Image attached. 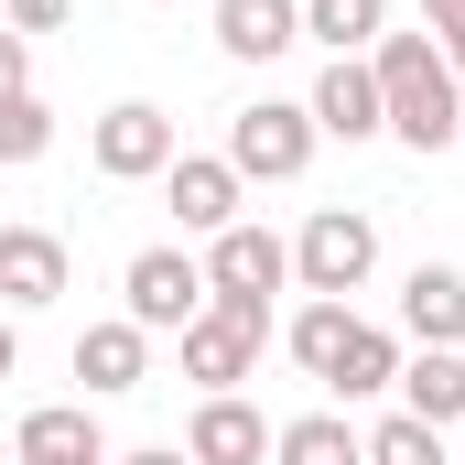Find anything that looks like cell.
<instances>
[{"label": "cell", "instance_id": "cell-19", "mask_svg": "<svg viewBox=\"0 0 465 465\" xmlns=\"http://www.w3.org/2000/svg\"><path fill=\"white\" fill-rule=\"evenodd\" d=\"M401 336H390V325H368V314H357V336H347V357H336V379H325V390H336V401H379V390H390V379H401Z\"/></svg>", "mask_w": 465, "mask_h": 465}, {"label": "cell", "instance_id": "cell-23", "mask_svg": "<svg viewBox=\"0 0 465 465\" xmlns=\"http://www.w3.org/2000/svg\"><path fill=\"white\" fill-rule=\"evenodd\" d=\"M422 33H433V54L465 76V0H422Z\"/></svg>", "mask_w": 465, "mask_h": 465}, {"label": "cell", "instance_id": "cell-29", "mask_svg": "<svg viewBox=\"0 0 465 465\" xmlns=\"http://www.w3.org/2000/svg\"><path fill=\"white\" fill-rule=\"evenodd\" d=\"M455 152H465V141H455Z\"/></svg>", "mask_w": 465, "mask_h": 465}, {"label": "cell", "instance_id": "cell-4", "mask_svg": "<svg viewBox=\"0 0 465 465\" xmlns=\"http://www.w3.org/2000/svg\"><path fill=\"white\" fill-rule=\"evenodd\" d=\"M368 271H379V217L368 206H314L303 238H292V282L347 303V292H368Z\"/></svg>", "mask_w": 465, "mask_h": 465}, {"label": "cell", "instance_id": "cell-22", "mask_svg": "<svg viewBox=\"0 0 465 465\" xmlns=\"http://www.w3.org/2000/svg\"><path fill=\"white\" fill-rule=\"evenodd\" d=\"M357 444H368V465H455V455H444V433H433V422H411V411L368 422Z\"/></svg>", "mask_w": 465, "mask_h": 465}, {"label": "cell", "instance_id": "cell-7", "mask_svg": "<svg viewBox=\"0 0 465 465\" xmlns=\"http://www.w3.org/2000/svg\"><path fill=\"white\" fill-rule=\"evenodd\" d=\"M163 195H173V228H195V238L238 228V206H249V184H238L228 152H173L163 163Z\"/></svg>", "mask_w": 465, "mask_h": 465}, {"label": "cell", "instance_id": "cell-21", "mask_svg": "<svg viewBox=\"0 0 465 465\" xmlns=\"http://www.w3.org/2000/svg\"><path fill=\"white\" fill-rule=\"evenodd\" d=\"M54 152V109L22 87V98H0V173H22V163H44Z\"/></svg>", "mask_w": 465, "mask_h": 465}, {"label": "cell", "instance_id": "cell-2", "mask_svg": "<svg viewBox=\"0 0 465 465\" xmlns=\"http://www.w3.org/2000/svg\"><path fill=\"white\" fill-rule=\"evenodd\" d=\"M260 347H271V303L260 292H206V314L173 336V368L195 379V401H217V390L260 379Z\"/></svg>", "mask_w": 465, "mask_h": 465}, {"label": "cell", "instance_id": "cell-24", "mask_svg": "<svg viewBox=\"0 0 465 465\" xmlns=\"http://www.w3.org/2000/svg\"><path fill=\"white\" fill-rule=\"evenodd\" d=\"M65 11H76V0H0V22H11L22 44H33V33H65Z\"/></svg>", "mask_w": 465, "mask_h": 465}, {"label": "cell", "instance_id": "cell-6", "mask_svg": "<svg viewBox=\"0 0 465 465\" xmlns=\"http://www.w3.org/2000/svg\"><path fill=\"white\" fill-rule=\"evenodd\" d=\"M87 163H98L109 184H152V173L173 163V109H152V98L98 109V119H87Z\"/></svg>", "mask_w": 465, "mask_h": 465}, {"label": "cell", "instance_id": "cell-26", "mask_svg": "<svg viewBox=\"0 0 465 465\" xmlns=\"http://www.w3.org/2000/svg\"><path fill=\"white\" fill-rule=\"evenodd\" d=\"M109 465H184V444H141V455H109Z\"/></svg>", "mask_w": 465, "mask_h": 465}, {"label": "cell", "instance_id": "cell-20", "mask_svg": "<svg viewBox=\"0 0 465 465\" xmlns=\"http://www.w3.org/2000/svg\"><path fill=\"white\" fill-rule=\"evenodd\" d=\"M390 33V0H303V44H325V54H368Z\"/></svg>", "mask_w": 465, "mask_h": 465}, {"label": "cell", "instance_id": "cell-16", "mask_svg": "<svg viewBox=\"0 0 465 465\" xmlns=\"http://www.w3.org/2000/svg\"><path fill=\"white\" fill-rule=\"evenodd\" d=\"M76 379H87V401H119V390H141V379H152V336H141L130 314L87 325V336H76Z\"/></svg>", "mask_w": 465, "mask_h": 465}, {"label": "cell", "instance_id": "cell-8", "mask_svg": "<svg viewBox=\"0 0 465 465\" xmlns=\"http://www.w3.org/2000/svg\"><path fill=\"white\" fill-rule=\"evenodd\" d=\"M11 465H109L98 401H33V411L11 422Z\"/></svg>", "mask_w": 465, "mask_h": 465}, {"label": "cell", "instance_id": "cell-5", "mask_svg": "<svg viewBox=\"0 0 465 465\" xmlns=\"http://www.w3.org/2000/svg\"><path fill=\"white\" fill-rule=\"evenodd\" d=\"M228 163H238V184H292L314 163V109L303 98H249L228 119Z\"/></svg>", "mask_w": 465, "mask_h": 465}, {"label": "cell", "instance_id": "cell-13", "mask_svg": "<svg viewBox=\"0 0 465 465\" xmlns=\"http://www.w3.org/2000/svg\"><path fill=\"white\" fill-rule=\"evenodd\" d=\"M217 11V54L228 65H271L303 44V0H206Z\"/></svg>", "mask_w": 465, "mask_h": 465}, {"label": "cell", "instance_id": "cell-12", "mask_svg": "<svg viewBox=\"0 0 465 465\" xmlns=\"http://www.w3.org/2000/svg\"><path fill=\"white\" fill-rule=\"evenodd\" d=\"M65 303V238L54 228H0V314Z\"/></svg>", "mask_w": 465, "mask_h": 465}, {"label": "cell", "instance_id": "cell-14", "mask_svg": "<svg viewBox=\"0 0 465 465\" xmlns=\"http://www.w3.org/2000/svg\"><path fill=\"white\" fill-rule=\"evenodd\" d=\"M401 336L411 347H465V271L455 260H422L401 282Z\"/></svg>", "mask_w": 465, "mask_h": 465}, {"label": "cell", "instance_id": "cell-1", "mask_svg": "<svg viewBox=\"0 0 465 465\" xmlns=\"http://www.w3.org/2000/svg\"><path fill=\"white\" fill-rule=\"evenodd\" d=\"M368 76H379V119H390V141L401 152H455L465 141V87H455V65L433 54V33H379L368 44Z\"/></svg>", "mask_w": 465, "mask_h": 465}, {"label": "cell", "instance_id": "cell-17", "mask_svg": "<svg viewBox=\"0 0 465 465\" xmlns=\"http://www.w3.org/2000/svg\"><path fill=\"white\" fill-rule=\"evenodd\" d=\"M271 465H368L347 411H303V422H271Z\"/></svg>", "mask_w": 465, "mask_h": 465}, {"label": "cell", "instance_id": "cell-3", "mask_svg": "<svg viewBox=\"0 0 465 465\" xmlns=\"http://www.w3.org/2000/svg\"><path fill=\"white\" fill-rule=\"evenodd\" d=\"M119 314H130L141 336H184V325L206 314V260L173 249V238L130 249V271H119Z\"/></svg>", "mask_w": 465, "mask_h": 465}, {"label": "cell", "instance_id": "cell-18", "mask_svg": "<svg viewBox=\"0 0 465 465\" xmlns=\"http://www.w3.org/2000/svg\"><path fill=\"white\" fill-rule=\"evenodd\" d=\"M347 336H357V303H325V292H314V303L282 325V347H292V368H303V379H336Z\"/></svg>", "mask_w": 465, "mask_h": 465}, {"label": "cell", "instance_id": "cell-28", "mask_svg": "<svg viewBox=\"0 0 465 465\" xmlns=\"http://www.w3.org/2000/svg\"><path fill=\"white\" fill-rule=\"evenodd\" d=\"M152 11H184V0H152Z\"/></svg>", "mask_w": 465, "mask_h": 465}, {"label": "cell", "instance_id": "cell-27", "mask_svg": "<svg viewBox=\"0 0 465 465\" xmlns=\"http://www.w3.org/2000/svg\"><path fill=\"white\" fill-rule=\"evenodd\" d=\"M11 368H22V336H11V314H0V379H11Z\"/></svg>", "mask_w": 465, "mask_h": 465}, {"label": "cell", "instance_id": "cell-25", "mask_svg": "<svg viewBox=\"0 0 465 465\" xmlns=\"http://www.w3.org/2000/svg\"><path fill=\"white\" fill-rule=\"evenodd\" d=\"M22 87H33V44L0 22V98H22Z\"/></svg>", "mask_w": 465, "mask_h": 465}, {"label": "cell", "instance_id": "cell-10", "mask_svg": "<svg viewBox=\"0 0 465 465\" xmlns=\"http://www.w3.org/2000/svg\"><path fill=\"white\" fill-rule=\"evenodd\" d=\"M184 465H271V422H260V401H249V390L195 401V422H184Z\"/></svg>", "mask_w": 465, "mask_h": 465}, {"label": "cell", "instance_id": "cell-15", "mask_svg": "<svg viewBox=\"0 0 465 465\" xmlns=\"http://www.w3.org/2000/svg\"><path fill=\"white\" fill-rule=\"evenodd\" d=\"M390 390H401V411H411V422L455 433V422H465V347H411Z\"/></svg>", "mask_w": 465, "mask_h": 465}, {"label": "cell", "instance_id": "cell-11", "mask_svg": "<svg viewBox=\"0 0 465 465\" xmlns=\"http://www.w3.org/2000/svg\"><path fill=\"white\" fill-rule=\"evenodd\" d=\"M314 141H379L390 119H379V76H368V54H325V76H314Z\"/></svg>", "mask_w": 465, "mask_h": 465}, {"label": "cell", "instance_id": "cell-9", "mask_svg": "<svg viewBox=\"0 0 465 465\" xmlns=\"http://www.w3.org/2000/svg\"><path fill=\"white\" fill-rule=\"evenodd\" d=\"M282 282H292V238H271L260 217H238V228L206 238V292H260L271 303Z\"/></svg>", "mask_w": 465, "mask_h": 465}]
</instances>
